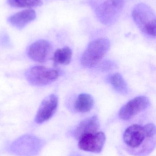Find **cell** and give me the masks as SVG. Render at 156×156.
I'll return each instance as SVG.
<instances>
[{
    "label": "cell",
    "instance_id": "cell-11",
    "mask_svg": "<svg viewBox=\"0 0 156 156\" xmlns=\"http://www.w3.org/2000/svg\"><path fill=\"white\" fill-rule=\"evenodd\" d=\"M36 17L34 10L28 9L18 12L9 17L8 20L11 25L18 29L24 27L34 21Z\"/></svg>",
    "mask_w": 156,
    "mask_h": 156
},
{
    "label": "cell",
    "instance_id": "cell-15",
    "mask_svg": "<svg viewBox=\"0 0 156 156\" xmlns=\"http://www.w3.org/2000/svg\"><path fill=\"white\" fill-rule=\"evenodd\" d=\"M72 52L68 47L57 49L55 52L53 59L57 65H68L71 61Z\"/></svg>",
    "mask_w": 156,
    "mask_h": 156
},
{
    "label": "cell",
    "instance_id": "cell-8",
    "mask_svg": "<svg viewBox=\"0 0 156 156\" xmlns=\"http://www.w3.org/2000/svg\"><path fill=\"white\" fill-rule=\"evenodd\" d=\"M149 139L145 126L133 125L128 127L124 133V142L126 145L132 148H138L146 139Z\"/></svg>",
    "mask_w": 156,
    "mask_h": 156
},
{
    "label": "cell",
    "instance_id": "cell-3",
    "mask_svg": "<svg viewBox=\"0 0 156 156\" xmlns=\"http://www.w3.org/2000/svg\"><path fill=\"white\" fill-rule=\"evenodd\" d=\"M44 144V141L38 137L32 135H25L12 143L10 150L17 156H35L40 152Z\"/></svg>",
    "mask_w": 156,
    "mask_h": 156
},
{
    "label": "cell",
    "instance_id": "cell-9",
    "mask_svg": "<svg viewBox=\"0 0 156 156\" xmlns=\"http://www.w3.org/2000/svg\"><path fill=\"white\" fill-rule=\"evenodd\" d=\"M58 98L55 94L46 97L40 105L35 118L37 123L41 124L48 121L54 115L57 109Z\"/></svg>",
    "mask_w": 156,
    "mask_h": 156
},
{
    "label": "cell",
    "instance_id": "cell-10",
    "mask_svg": "<svg viewBox=\"0 0 156 156\" xmlns=\"http://www.w3.org/2000/svg\"><path fill=\"white\" fill-rule=\"evenodd\" d=\"M52 50L51 44L45 40H39L29 46L27 54L29 57L35 62H45Z\"/></svg>",
    "mask_w": 156,
    "mask_h": 156
},
{
    "label": "cell",
    "instance_id": "cell-2",
    "mask_svg": "<svg viewBox=\"0 0 156 156\" xmlns=\"http://www.w3.org/2000/svg\"><path fill=\"white\" fill-rule=\"evenodd\" d=\"M110 45V41L107 38H99L92 41L82 56V66L90 68L98 65L107 54Z\"/></svg>",
    "mask_w": 156,
    "mask_h": 156
},
{
    "label": "cell",
    "instance_id": "cell-1",
    "mask_svg": "<svg viewBox=\"0 0 156 156\" xmlns=\"http://www.w3.org/2000/svg\"><path fill=\"white\" fill-rule=\"evenodd\" d=\"M132 16L134 21L143 33L155 37V14L149 6L144 3L136 5L133 9Z\"/></svg>",
    "mask_w": 156,
    "mask_h": 156
},
{
    "label": "cell",
    "instance_id": "cell-14",
    "mask_svg": "<svg viewBox=\"0 0 156 156\" xmlns=\"http://www.w3.org/2000/svg\"><path fill=\"white\" fill-rule=\"evenodd\" d=\"M108 80L116 91L122 94L128 93V85L121 74L119 73L112 74L109 76Z\"/></svg>",
    "mask_w": 156,
    "mask_h": 156
},
{
    "label": "cell",
    "instance_id": "cell-13",
    "mask_svg": "<svg viewBox=\"0 0 156 156\" xmlns=\"http://www.w3.org/2000/svg\"><path fill=\"white\" fill-rule=\"evenodd\" d=\"M93 105L94 101L91 95L87 94H81L75 101L74 108L78 112L86 113L91 110Z\"/></svg>",
    "mask_w": 156,
    "mask_h": 156
},
{
    "label": "cell",
    "instance_id": "cell-6",
    "mask_svg": "<svg viewBox=\"0 0 156 156\" xmlns=\"http://www.w3.org/2000/svg\"><path fill=\"white\" fill-rule=\"evenodd\" d=\"M78 140V147L81 150L98 154L103 149L106 136L103 132H96L84 135Z\"/></svg>",
    "mask_w": 156,
    "mask_h": 156
},
{
    "label": "cell",
    "instance_id": "cell-5",
    "mask_svg": "<svg viewBox=\"0 0 156 156\" xmlns=\"http://www.w3.org/2000/svg\"><path fill=\"white\" fill-rule=\"evenodd\" d=\"M125 4L124 0H107L98 9L99 19L104 24L112 23L122 12Z\"/></svg>",
    "mask_w": 156,
    "mask_h": 156
},
{
    "label": "cell",
    "instance_id": "cell-17",
    "mask_svg": "<svg viewBox=\"0 0 156 156\" xmlns=\"http://www.w3.org/2000/svg\"><path fill=\"white\" fill-rule=\"evenodd\" d=\"M71 156H80L78 154H73Z\"/></svg>",
    "mask_w": 156,
    "mask_h": 156
},
{
    "label": "cell",
    "instance_id": "cell-12",
    "mask_svg": "<svg viewBox=\"0 0 156 156\" xmlns=\"http://www.w3.org/2000/svg\"><path fill=\"white\" fill-rule=\"evenodd\" d=\"M100 127V122L97 116L87 118L82 121L77 126L74 131V136L78 140L84 135L98 132Z\"/></svg>",
    "mask_w": 156,
    "mask_h": 156
},
{
    "label": "cell",
    "instance_id": "cell-7",
    "mask_svg": "<svg viewBox=\"0 0 156 156\" xmlns=\"http://www.w3.org/2000/svg\"><path fill=\"white\" fill-rule=\"evenodd\" d=\"M149 105L150 101L147 97L137 96L129 101L121 108L119 112V116L125 121L130 120L147 109Z\"/></svg>",
    "mask_w": 156,
    "mask_h": 156
},
{
    "label": "cell",
    "instance_id": "cell-4",
    "mask_svg": "<svg viewBox=\"0 0 156 156\" xmlns=\"http://www.w3.org/2000/svg\"><path fill=\"white\" fill-rule=\"evenodd\" d=\"M59 75L56 69L43 66L33 67L26 73L28 81L36 86H44L52 83L58 78Z\"/></svg>",
    "mask_w": 156,
    "mask_h": 156
},
{
    "label": "cell",
    "instance_id": "cell-16",
    "mask_svg": "<svg viewBox=\"0 0 156 156\" xmlns=\"http://www.w3.org/2000/svg\"><path fill=\"white\" fill-rule=\"evenodd\" d=\"M7 2L11 6L16 8H32L43 4L41 0H7Z\"/></svg>",
    "mask_w": 156,
    "mask_h": 156
}]
</instances>
